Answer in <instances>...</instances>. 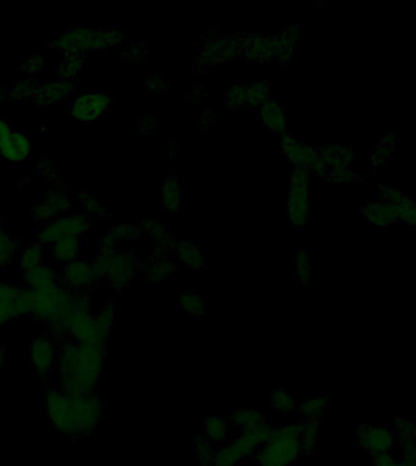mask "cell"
Segmentation results:
<instances>
[{"mask_svg": "<svg viewBox=\"0 0 416 466\" xmlns=\"http://www.w3.org/2000/svg\"><path fill=\"white\" fill-rule=\"evenodd\" d=\"M398 460L391 453L379 454L373 457V466H397Z\"/></svg>", "mask_w": 416, "mask_h": 466, "instance_id": "cell-51", "label": "cell"}, {"mask_svg": "<svg viewBox=\"0 0 416 466\" xmlns=\"http://www.w3.org/2000/svg\"><path fill=\"white\" fill-rule=\"evenodd\" d=\"M83 244L81 237H69L60 239L52 246V259L57 265L65 266L82 254Z\"/></svg>", "mask_w": 416, "mask_h": 466, "instance_id": "cell-23", "label": "cell"}, {"mask_svg": "<svg viewBox=\"0 0 416 466\" xmlns=\"http://www.w3.org/2000/svg\"><path fill=\"white\" fill-rule=\"evenodd\" d=\"M395 438L398 442H415L416 424L404 418H395L393 427Z\"/></svg>", "mask_w": 416, "mask_h": 466, "instance_id": "cell-44", "label": "cell"}, {"mask_svg": "<svg viewBox=\"0 0 416 466\" xmlns=\"http://www.w3.org/2000/svg\"><path fill=\"white\" fill-rule=\"evenodd\" d=\"M45 65L47 64L44 61L43 56H40V55H30V57H27V59L22 61V64L20 65V71H21L22 73L27 74L30 78H33L43 71Z\"/></svg>", "mask_w": 416, "mask_h": 466, "instance_id": "cell-47", "label": "cell"}, {"mask_svg": "<svg viewBox=\"0 0 416 466\" xmlns=\"http://www.w3.org/2000/svg\"><path fill=\"white\" fill-rule=\"evenodd\" d=\"M397 466H416V462H398V465Z\"/></svg>", "mask_w": 416, "mask_h": 466, "instance_id": "cell-55", "label": "cell"}, {"mask_svg": "<svg viewBox=\"0 0 416 466\" xmlns=\"http://www.w3.org/2000/svg\"><path fill=\"white\" fill-rule=\"evenodd\" d=\"M91 229V219L87 214H69L57 217L43 225L37 234V242L50 246L60 239L69 237H82Z\"/></svg>", "mask_w": 416, "mask_h": 466, "instance_id": "cell-7", "label": "cell"}, {"mask_svg": "<svg viewBox=\"0 0 416 466\" xmlns=\"http://www.w3.org/2000/svg\"><path fill=\"white\" fill-rule=\"evenodd\" d=\"M280 150L295 167H304L309 170V173L314 172L320 177L326 175L328 165L320 152L296 140L292 135L287 133L282 135Z\"/></svg>", "mask_w": 416, "mask_h": 466, "instance_id": "cell-8", "label": "cell"}, {"mask_svg": "<svg viewBox=\"0 0 416 466\" xmlns=\"http://www.w3.org/2000/svg\"><path fill=\"white\" fill-rule=\"evenodd\" d=\"M270 403L274 410L282 412V413H289V412L299 410V402L296 401V398L290 393H287L282 388L274 390L272 398H270Z\"/></svg>", "mask_w": 416, "mask_h": 466, "instance_id": "cell-40", "label": "cell"}, {"mask_svg": "<svg viewBox=\"0 0 416 466\" xmlns=\"http://www.w3.org/2000/svg\"><path fill=\"white\" fill-rule=\"evenodd\" d=\"M57 342L50 334H40L30 341V363L40 383H47L55 371Z\"/></svg>", "mask_w": 416, "mask_h": 466, "instance_id": "cell-9", "label": "cell"}, {"mask_svg": "<svg viewBox=\"0 0 416 466\" xmlns=\"http://www.w3.org/2000/svg\"><path fill=\"white\" fill-rule=\"evenodd\" d=\"M257 449L256 446L241 434L228 445L217 449L213 466H236L245 458L255 455Z\"/></svg>", "mask_w": 416, "mask_h": 466, "instance_id": "cell-16", "label": "cell"}, {"mask_svg": "<svg viewBox=\"0 0 416 466\" xmlns=\"http://www.w3.org/2000/svg\"><path fill=\"white\" fill-rule=\"evenodd\" d=\"M30 138L21 131H13L0 147V158L9 163H22L28 160L32 152Z\"/></svg>", "mask_w": 416, "mask_h": 466, "instance_id": "cell-20", "label": "cell"}, {"mask_svg": "<svg viewBox=\"0 0 416 466\" xmlns=\"http://www.w3.org/2000/svg\"><path fill=\"white\" fill-rule=\"evenodd\" d=\"M22 282L28 289H40L60 282V275L52 263H44L37 268L22 271Z\"/></svg>", "mask_w": 416, "mask_h": 466, "instance_id": "cell-22", "label": "cell"}, {"mask_svg": "<svg viewBox=\"0 0 416 466\" xmlns=\"http://www.w3.org/2000/svg\"><path fill=\"white\" fill-rule=\"evenodd\" d=\"M395 432L387 427L369 426L359 424L357 427V443L371 457L390 453L395 445Z\"/></svg>", "mask_w": 416, "mask_h": 466, "instance_id": "cell-12", "label": "cell"}, {"mask_svg": "<svg viewBox=\"0 0 416 466\" xmlns=\"http://www.w3.org/2000/svg\"><path fill=\"white\" fill-rule=\"evenodd\" d=\"M178 305L187 315L201 318L207 313V300L194 293L183 294L178 298Z\"/></svg>", "mask_w": 416, "mask_h": 466, "instance_id": "cell-33", "label": "cell"}, {"mask_svg": "<svg viewBox=\"0 0 416 466\" xmlns=\"http://www.w3.org/2000/svg\"><path fill=\"white\" fill-rule=\"evenodd\" d=\"M400 452L405 462H416V443L415 442H399Z\"/></svg>", "mask_w": 416, "mask_h": 466, "instance_id": "cell-49", "label": "cell"}, {"mask_svg": "<svg viewBox=\"0 0 416 466\" xmlns=\"http://www.w3.org/2000/svg\"><path fill=\"white\" fill-rule=\"evenodd\" d=\"M260 116L267 129L275 133H284L287 126V112L277 100L269 99L260 108Z\"/></svg>", "mask_w": 416, "mask_h": 466, "instance_id": "cell-24", "label": "cell"}, {"mask_svg": "<svg viewBox=\"0 0 416 466\" xmlns=\"http://www.w3.org/2000/svg\"><path fill=\"white\" fill-rule=\"evenodd\" d=\"M45 413L52 427L60 435L74 438L76 432V403L74 396L66 395L60 388L45 391Z\"/></svg>", "mask_w": 416, "mask_h": 466, "instance_id": "cell-5", "label": "cell"}, {"mask_svg": "<svg viewBox=\"0 0 416 466\" xmlns=\"http://www.w3.org/2000/svg\"><path fill=\"white\" fill-rule=\"evenodd\" d=\"M246 88V106L248 108H260L270 97L269 82L245 83Z\"/></svg>", "mask_w": 416, "mask_h": 466, "instance_id": "cell-31", "label": "cell"}, {"mask_svg": "<svg viewBox=\"0 0 416 466\" xmlns=\"http://www.w3.org/2000/svg\"><path fill=\"white\" fill-rule=\"evenodd\" d=\"M115 313H116L115 305H113V302L109 301L100 309L99 313L94 317L100 337L104 339L105 341H108L112 333Z\"/></svg>", "mask_w": 416, "mask_h": 466, "instance_id": "cell-35", "label": "cell"}, {"mask_svg": "<svg viewBox=\"0 0 416 466\" xmlns=\"http://www.w3.org/2000/svg\"><path fill=\"white\" fill-rule=\"evenodd\" d=\"M161 196L162 207L169 212H178L179 209H182V185L177 177L173 175L166 177L161 187Z\"/></svg>", "mask_w": 416, "mask_h": 466, "instance_id": "cell-25", "label": "cell"}, {"mask_svg": "<svg viewBox=\"0 0 416 466\" xmlns=\"http://www.w3.org/2000/svg\"><path fill=\"white\" fill-rule=\"evenodd\" d=\"M295 271L301 283L307 285L309 278L312 276V266H311V260H309L308 251L299 249V251H296Z\"/></svg>", "mask_w": 416, "mask_h": 466, "instance_id": "cell-42", "label": "cell"}, {"mask_svg": "<svg viewBox=\"0 0 416 466\" xmlns=\"http://www.w3.org/2000/svg\"><path fill=\"white\" fill-rule=\"evenodd\" d=\"M72 205L74 204L65 192L60 190L49 191L40 202L33 205L30 216L35 222L47 225L50 221L65 215Z\"/></svg>", "mask_w": 416, "mask_h": 466, "instance_id": "cell-13", "label": "cell"}, {"mask_svg": "<svg viewBox=\"0 0 416 466\" xmlns=\"http://www.w3.org/2000/svg\"><path fill=\"white\" fill-rule=\"evenodd\" d=\"M79 201L82 202L84 212L91 214V215L104 216L106 215V209H105L99 199L96 198V196L88 193V192H81L79 194Z\"/></svg>", "mask_w": 416, "mask_h": 466, "instance_id": "cell-46", "label": "cell"}, {"mask_svg": "<svg viewBox=\"0 0 416 466\" xmlns=\"http://www.w3.org/2000/svg\"><path fill=\"white\" fill-rule=\"evenodd\" d=\"M106 342L79 344L65 337L57 342L59 388L69 396L96 393L105 364Z\"/></svg>", "mask_w": 416, "mask_h": 466, "instance_id": "cell-1", "label": "cell"}, {"mask_svg": "<svg viewBox=\"0 0 416 466\" xmlns=\"http://www.w3.org/2000/svg\"><path fill=\"white\" fill-rule=\"evenodd\" d=\"M318 434H319V422L306 420L304 432L301 435L302 453L312 454L317 450Z\"/></svg>", "mask_w": 416, "mask_h": 466, "instance_id": "cell-38", "label": "cell"}, {"mask_svg": "<svg viewBox=\"0 0 416 466\" xmlns=\"http://www.w3.org/2000/svg\"><path fill=\"white\" fill-rule=\"evenodd\" d=\"M5 363H6V354L4 347H0V374L4 371Z\"/></svg>", "mask_w": 416, "mask_h": 466, "instance_id": "cell-54", "label": "cell"}, {"mask_svg": "<svg viewBox=\"0 0 416 466\" xmlns=\"http://www.w3.org/2000/svg\"><path fill=\"white\" fill-rule=\"evenodd\" d=\"M30 294L23 285L4 281L0 276V327L10 321L28 316Z\"/></svg>", "mask_w": 416, "mask_h": 466, "instance_id": "cell-10", "label": "cell"}, {"mask_svg": "<svg viewBox=\"0 0 416 466\" xmlns=\"http://www.w3.org/2000/svg\"><path fill=\"white\" fill-rule=\"evenodd\" d=\"M304 422H295L274 429L272 436L257 450L256 460L260 466H291L302 454L301 435Z\"/></svg>", "mask_w": 416, "mask_h": 466, "instance_id": "cell-2", "label": "cell"}, {"mask_svg": "<svg viewBox=\"0 0 416 466\" xmlns=\"http://www.w3.org/2000/svg\"><path fill=\"white\" fill-rule=\"evenodd\" d=\"M84 67V56L83 55H72L67 54L61 57L60 64L57 66L59 79L72 82L82 72Z\"/></svg>", "mask_w": 416, "mask_h": 466, "instance_id": "cell-32", "label": "cell"}, {"mask_svg": "<svg viewBox=\"0 0 416 466\" xmlns=\"http://www.w3.org/2000/svg\"><path fill=\"white\" fill-rule=\"evenodd\" d=\"M74 91V82L54 79L49 82L40 83L32 100L40 107H52V104L67 99Z\"/></svg>", "mask_w": 416, "mask_h": 466, "instance_id": "cell-17", "label": "cell"}, {"mask_svg": "<svg viewBox=\"0 0 416 466\" xmlns=\"http://www.w3.org/2000/svg\"><path fill=\"white\" fill-rule=\"evenodd\" d=\"M287 216L295 227H302L309 220V170L304 167H296L291 173Z\"/></svg>", "mask_w": 416, "mask_h": 466, "instance_id": "cell-6", "label": "cell"}, {"mask_svg": "<svg viewBox=\"0 0 416 466\" xmlns=\"http://www.w3.org/2000/svg\"><path fill=\"white\" fill-rule=\"evenodd\" d=\"M241 52L252 61L265 62L275 56L277 52V37H262L252 35L240 39Z\"/></svg>", "mask_w": 416, "mask_h": 466, "instance_id": "cell-18", "label": "cell"}, {"mask_svg": "<svg viewBox=\"0 0 416 466\" xmlns=\"http://www.w3.org/2000/svg\"><path fill=\"white\" fill-rule=\"evenodd\" d=\"M204 435L214 445L224 443L230 436V425L223 417H207L204 424Z\"/></svg>", "mask_w": 416, "mask_h": 466, "instance_id": "cell-29", "label": "cell"}, {"mask_svg": "<svg viewBox=\"0 0 416 466\" xmlns=\"http://www.w3.org/2000/svg\"><path fill=\"white\" fill-rule=\"evenodd\" d=\"M174 251L177 255L178 263L184 265L185 268L196 270V271H199V270L204 268V255H202L199 248L194 246L192 243L184 242V241L177 242Z\"/></svg>", "mask_w": 416, "mask_h": 466, "instance_id": "cell-27", "label": "cell"}, {"mask_svg": "<svg viewBox=\"0 0 416 466\" xmlns=\"http://www.w3.org/2000/svg\"><path fill=\"white\" fill-rule=\"evenodd\" d=\"M18 238L5 231L4 217L0 215V270H4L13 263L18 255Z\"/></svg>", "mask_w": 416, "mask_h": 466, "instance_id": "cell-28", "label": "cell"}, {"mask_svg": "<svg viewBox=\"0 0 416 466\" xmlns=\"http://www.w3.org/2000/svg\"><path fill=\"white\" fill-rule=\"evenodd\" d=\"M226 102L228 107L231 109H243L246 106V88L245 83H238L229 88L226 94Z\"/></svg>", "mask_w": 416, "mask_h": 466, "instance_id": "cell-43", "label": "cell"}, {"mask_svg": "<svg viewBox=\"0 0 416 466\" xmlns=\"http://www.w3.org/2000/svg\"><path fill=\"white\" fill-rule=\"evenodd\" d=\"M140 229H141V233L150 236L154 239V242H158L160 239L168 234L165 225L162 224L158 219H154V217L144 220L143 224L140 225Z\"/></svg>", "mask_w": 416, "mask_h": 466, "instance_id": "cell-45", "label": "cell"}, {"mask_svg": "<svg viewBox=\"0 0 416 466\" xmlns=\"http://www.w3.org/2000/svg\"><path fill=\"white\" fill-rule=\"evenodd\" d=\"M40 83L35 78H26L21 79L13 84V87L6 92V99L13 101H25V100L33 99L35 90Z\"/></svg>", "mask_w": 416, "mask_h": 466, "instance_id": "cell-37", "label": "cell"}, {"mask_svg": "<svg viewBox=\"0 0 416 466\" xmlns=\"http://www.w3.org/2000/svg\"><path fill=\"white\" fill-rule=\"evenodd\" d=\"M230 422L234 426L241 429L243 431L250 430L252 427L257 426L260 424L267 422L265 414H262L257 410H241L234 412L230 415Z\"/></svg>", "mask_w": 416, "mask_h": 466, "instance_id": "cell-34", "label": "cell"}, {"mask_svg": "<svg viewBox=\"0 0 416 466\" xmlns=\"http://www.w3.org/2000/svg\"><path fill=\"white\" fill-rule=\"evenodd\" d=\"M196 455L202 466H213L217 449L214 448L212 441L208 440L204 435L195 437Z\"/></svg>", "mask_w": 416, "mask_h": 466, "instance_id": "cell-39", "label": "cell"}, {"mask_svg": "<svg viewBox=\"0 0 416 466\" xmlns=\"http://www.w3.org/2000/svg\"><path fill=\"white\" fill-rule=\"evenodd\" d=\"M141 234L140 226L130 224H122L109 229L100 241V254L111 258L117 251V244L123 239H137Z\"/></svg>", "mask_w": 416, "mask_h": 466, "instance_id": "cell-21", "label": "cell"}, {"mask_svg": "<svg viewBox=\"0 0 416 466\" xmlns=\"http://www.w3.org/2000/svg\"><path fill=\"white\" fill-rule=\"evenodd\" d=\"M123 35L118 30H96L77 26L61 33L50 43L52 50L64 55H83L88 52H104L122 43Z\"/></svg>", "mask_w": 416, "mask_h": 466, "instance_id": "cell-3", "label": "cell"}, {"mask_svg": "<svg viewBox=\"0 0 416 466\" xmlns=\"http://www.w3.org/2000/svg\"><path fill=\"white\" fill-rule=\"evenodd\" d=\"M45 258H47V246L40 242L30 243L21 251L18 258V265L22 271H26L45 263Z\"/></svg>", "mask_w": 416, "mask_h": 466, "instance_id": "cell-30", "label": "cell"}, {"mask_svg": "<svg viewBox=\"0 0 416 466\" xmlns=\"http://www.w3.org/2000/svg\"><path fill=\"white\" fill-rule=\"evenodd\" d=\"M240 52H241L240 39L224 38L221 40H212L206 44L201 61L204 64H221L228 60H233Z\"/></svg>", "mask_w": 416, "mask_h": 466, "instance_id": "cell-19", "label": "cell"}, {"mask_svg": "<svg viewBox=\"0 0 416 466\" xmlns=\"http://www.w3.org/2000/svg\"><path fill=\"white\" fill-rule=\"evenodd\" d=\"M91 272H93V277L96 280V283L104 280L106 277V272H108V266H109V258L103 254L96 255V258L93 259L91 263Z\"/></svg>", "mask_w": 416, "mask_h": 466, "instance_id": "cell-48", "label": "cell"}, {"mask_svg": "<svg viewBox=\"0 0 416 466\" xmlns=\"http://www.w3.org/2000/svg\"><path fill=\"white\" fill-rule=\"evenodd\" d=\"M28 316L48 324L49 328L60 324L69 315L74 292L61 282L40 289H28Z\"/></svg>", "mask_w": 416, "mask_h": 466, "instance_id": "cell-4", "label": "cell"}, {"mask_svg": "<svg viewBox=\"0 0 416 466\" xmlns=\"http://www.w3.org/2000/svg\"><path fill=\"white\" fill-rule=\"evenodd\" d=\"M155 128H156V121L152 116H145L143 121H140V126H139V129L141 130L143 133H150Z\"/></svg>", "mask_w": 416, "mask_h": 466, "instance_id": "cell-53", "label": "cell"}, {"mask_svg": "<svg viewBox=\"0 0 416 466\" xmlns=\"http://www.w3.org/2000/svg\"><path fill=\"white\" fill-rule=\"evenodd\" d=\"M329 398H309L299 403V410L307 420H320L329 407Z\"/></svg>", "mask_w": 416, "mask_h": 466, "instance_id": "cell-36", "label": "cell"}, {"mask_svg": "<svg viewBox=\"0 0 416 466\" xmlns=\"http://www.w3.org/2000/svg\"><path fill=\"white\" fill-rule=\"evenodd\" d=\"M274 429L275 427L272 426L268 422H265V423L260 424L257 426L252 427L250 430H245V431H243V435L251 443L256 446L257 448H260V447L265 445V442L270 438Z\"/></svg>", "mask_w": 416, "mask_h": 466, "instance_id": "cell-41", "label": "cell"}, {"mask_svg": "<svg viewBox=\"0 0 416 466\" xmlns=\"http://www.w3.org/2000/svg\"><path fill=\"white\" fill-rule=\"evenodd\" d=\"M145 88L150 92H160L161 90L165 89V80L161 76H151L146 79Z\"/></svg>", "mask_w": 416, "mask_h": 466, "instance_id": "cell-50", "label": "cell"}, {"mask_svg": "<svg viewBox=\"0 0 416 466\" xmlns=\"http://www.w3.org/2000/svg\"><path fill=\"white\" fill-rule=\"evenodd\" d=\"M11 133H13V130H11L9 123L0 116V147L3 146V143L6 141V138H9Z\"/></svg>", "mask_w": 416, "mask_h": 466, "instance_id": "cell-52", "label": "cell"}, {"mask_svg": "<svg viewBox=\"0 0 416 466\" xmlns=\"http://www.w3.org/2000/svg\"><path fill=\"white\" fill-rule=\"evenodd\" d=\"M111 106V97L106 94L88 92L76 96L69 104V114L81 123L99 121Z\"/></svg>", "mask_w": 416, "mask_h": 466, "instance_id": "cell-11", "label": "cell"}, {"mask_svg": "<svg viewBox=\"0 0 416 466\" xmlns=\"http://www.w3.org/2000/svg\"><path fill=\"white\" fill-rule=\"evenodd\" d=\"M139 263L134 255L126 251H116L109 258L106 280L113 289L121 292L129 285L130 280L138 273Z\"/></svg>", "mask_w": 416, "mask_h": 466, "instance_id": "cell-14", "label": "cell"}, {"mask_svg": "<svg viewBox=\"0 0 416 466\" xmlns=\"http://www.w3.org/2000/svg\"><path fill=\"white\" fill-rule=\"evenodd\" d=\"M61 285L72 292H88L96 282L93 277L91 263L87 260H74L65 265L60 273Z\"/></svg>", "mask_w": 416, "mask_h": 466, "instance_id": "cell-15", "label": "cell"}, {"mask_svg": "<svg viewBox=\"0 0 416 466\" xmlns=\"http://www.w3.org/2000/svg\"><path fill=\"white\" fill-rule=\"evenodd\" d=\"M177 268L175 260L169 256H155L145 268V275L149 281L154 283L165 281L172 276Z\"/></svg>", "mask_w": 416, "mask_h": 466, "instance_id": "cell-26", "label": "cell"}]
</instances>
